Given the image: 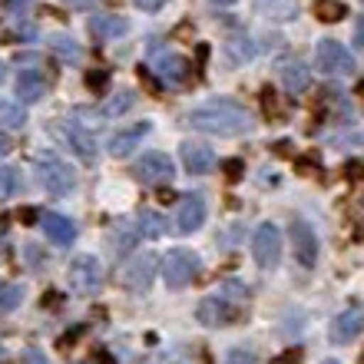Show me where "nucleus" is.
I'll return each instance as SVG.
<instances>
[{
	"label": "nucleus",
	"mask_w": 364,
	"mask_h": 364,
	"mask_svg": "<svg viewBox=\"0 0 364 364\" xmlns=\"http://www.w3.org/2000/svg\"><path fill=\"white\" fill-rule=\"evenodd\" d=\"M186 126L199 129V133H212V136H225V139H232V136L252 133L255 113L245 109L242 103H235V100H209V103L189 109Z\"/></svg>",
	"instance_id": "nucleus-1"
},
{
	"label": "nucleus",
	"mask_w": 364,
	"mask_h": 364,
	"mask_svg": "<svg viewBox=\"0 0 364 364\" xmlns=\"http://www.w3.org/2000/svg\"><path fill=\"white\" fill-rule=\"evenodd\" d=\"M149 63H153V77L163 80L166 87H186L192 80V63L182 57L179 50L163 47V40H149Z\"/></svg>",
	"instance_id": "nucleus-2"
},
{
	"label": "nucleus",
	"mask_w": 364,
	"mask_h": 364,
	"mask_svg": "<svg viewBox=\"0 0 364 364\" xmlns=\"http://www.w3.org/2000/svg\"><path fill=\"white\" fill-rule=\"evenodd\" d=\"M37 176L40 186L50 192V196H70L73 186H77V176L57 153H40L37 156Z\"/></svg>",
	"instance_id": "nucleus-3"
},
{
	"label": "nucleus",
	"mask_w": 364,
	"mask_h": 364,
	"mask_svg": "<svg viewBox=\"0 0 364 364\" xmlns=\"http://www.w3.org/2000/svg\"><path fill=\"white\" fill-rule=\"evenodd\" d=\"M315 70H321L328 77H351L355 73V53L345 43L325 37L315 50Z\"/></svg>",
	"instance_id": "nucleus-4"
},
{
	"label": "nucleus",
	"mask_w": 364,
	"mask_h": 364,
	"mask_svg": "<svg viewBox=\"0 0 364 364\" xmlns=\"http://www.w3.org/2000/svg\"><path fill=\"white\" fill-rule=\"evenodd\" d=\"M50 133L57 136L67 149H73V156H77L80 163L93 166V159H96V136L90 133V129H83L80 123H70V119H57V123L50 126Z\"/></svg>",
	"instance_id": "nucleus-5"
},
{
	"label": "nucleus",
	"mask_w": 364,
	"mask_h": 364,
	"mask_svg": "<svg viewBox=\"0 0 364 364\" xmlns=\"http://www.w3.org/2000/svg\"><path fill=\"white\" fill-rule=\"evenodd\" d=\"M199 275V255L192 249H173V252H166V259H163V278H166V285L169 288H186L192 285V278Z\"/></svg>",
	"instance_id": "nucleus-6"
},
{
	"label": "nucleus",
	"mask_w": 364,
	"mask_h": 364,
	"mask_svg": "<svg viewBox=\"0 0 364 364\" xmlns=\"http://www.w3.org/2000/svg\"><path fill=\"white\" fill-rule=\"evenodd\" d=\"M156 269H159L156 252H136L133 259L123 265V272H119V282H123L126 291H146V288L153 285Z\"/></svg>",
	"instance_id": "nucleus-7"
},
{
	"label": "nucleus",
	"mask_w": 364,
	"mask_h": 364,
	"mask_svg": "<svg viewBox=\"0 0 364 364\" xmlns=\"http://www.w3.org/2000/svg\"><path fill=\"white\" fill-rule=\"evenodd\" d=\"M252 252H255V265L259 269H275L282 259V229L275 222H262L255 235H252Z\"/></svg>",
	"instance_id": "nucleus-8"
},
{
	"label": "nucleus",
	"mask_w": 364,
	"mask_h": 364,
	"mask_svg": "<svg viewBox=\"0 0 364 364\" xmlns=\"http://www.w3.org/2000/svg\"><path fill=\"white\" fill-rule=\"evenodd\" d=\"M70 285L77 295H96L103 285V265L96 255H77L70 262Z\"/></svg>",
	"instance_id": "nucleus-9"
},
{
	"label": "nucleus",
	"mask_w": 364,
	"mask_h": 364,
	"mask_svg": "<svg viewBox=\"0 0 364 364\" xmlns=\"http://www.w3.org/2000/svg\"><path fill=\"white\" fill-rule=\"evenodd\" d=\"M196 318H199L205 328H225V325H232V321H242V308L232 305L229 298L212 295V298H202L199 301Z\"/></svg>",
	"instance_id": "nucleus-10"
},
{
	"label": "nucleus",
	"mask_w": 364,
	"mask_h": 364,
	"mask_svg": "<svg viewBox=\"0 0 364 364\" xmlns=\"http://www.w3.org/2000/svg\"><path fill=\"white\" fill-rule=\"evenodd\" d=\"M176 173L173 159L166 153H146L139 163L133 166V176L139 182H146V186H163V182H169Z\"/></svg>",
	"instance_id": "nucleus-11"
},
{
	"label": "nucleus",
	"mask_w": 364,
	"mask_h": 364,
	"mask_svg": "<svg viewBox=\"0 0 364 364\" xmlns=\"http://www.w3.org/2000/svg\"><path fill=\"white\" fill-rule=\"evenodd\" d=\"M288 239H291V249H295V259L305 265V269H311L318 262V235L315 229L308 225V222L295 219L291 222V229H288Z\"/></svg>",
	"instance_id": "nucleus-12"
},
{
	"label": "nucleus",
	"mask_w": 364,
	"mask_h": 364,
	"mask_svg": "<svg viewBox=\"0 0 364 364\" xmlns=\"http://www.w3.org/2000/svg\"><path fill=\"white\" fill-rule=\"evenodd\" d=\"M202 222H205V199L202 196H182L179 202H176V229L182 232V235H192L196 229H202Z\"/></svg>",
	"instance_id": "nucleus-13"
},
{
	"label": "nucleus",
	"mask_w": 364,
	"mask_h": 364,
	"mask_svg": "<svg viewBox=\"0 0 364 364\" xmlns=\"http://www.w3.org/2000/svg\"><path fill=\"white\" fill-rule=\"evenodd\" d=\"M179 159H182V166H186V173H192V176H205V173H212L215 169V153H212L209 146H202V143H182L179 146Z\"/></svg>",
	"instance_id": "nucleus-14"
},
{
	"label": "nucleus",
	"mask_w": 364,
	"mask_h": 364,
	"mask_svg": "<svg viewBox=\"0 0 364 364\" xmlns=\"http://www.w3.org/2000/svg\"><path fill=\"white\" fill-rule=\"evenodd\" d=\"M364 328V311L358 305H351L348 311H341V315L331 321V341L335 345H351L358 335H361Z\"/></svg>",
	"instance_id": "nucleus-15"
},
{
	"label": "nucleus",
	"mask_w": 364,
	"mask_h": 364,
	"mask_svg": "<svg viewBox=\"0 0 364 364\" xmlns=\"http://www.w3.org/2000/svg\"><path fill=\"white\" fill-rule=\"evenodd\" d=\"M149 133H153V123H133V126H126V129H119V133L109 139V156L126 159V156L133 153L136 146L143 143Z\"/></svg>",
	"instance_id": "nucleus-16"
},
{
	"label": "nucleus",
	"mask_w": 364,
	"mask_h": 364,
	"mask_svg": "<svg viewBox=\"0 0 364 364\" xmlns=\"http://www.w3.org/2000/svg\"><path fill=\"white\" fill-rule=\"evenodd\" d=\"M17 96L20 103H40L47 96V77L37 67H20L17 73Z\"/></svg>",
	"instance_id": "nucleus-17"
},
{
	"label": "nucleus",
	"mask_w": 364,
	"mask_h": 364,
	"mask_svg": "<svg viewBox=\"0 0 364 364\" xmlns=\"http://www.w3.org/2000/svg\"><path fill=\"white\" fill-rule=\"evenodd\" d=\"M40 225H43V232H47V239L53 242V245H73V239H77V225H73V219L60 215V212L40 215Z\"/></svg>",
	"instance_id": "nucleus-18"
},
{
	"label": "nucleus",
	"mask_w": 364,
	"mask_h": 364,
	"mask_svg": "<svg viewBox=\"0 0 364 364\" xmlns=\"http://www.w3.org/2000/svg\"><path fill=\"white\" fill-rule=\"evenodd\" d=\"M278 77H282V87L288 93H305L311 87V70L301 63V60H285L278 63Z\"/></svg>",
	"instance_id": "nucleus-19"
},
{
	"label": "nucleus",
	"mask_w": 364,
	"mask_h": 364,
	"mask_svg": "<svg viewBox=\"0 0 364 364\" xmlns=\"http://www.w3.org/2000/svg\"><path fill=\"white\" fill-rule=\"evenodd\" d=\"M126 30H129V20L119 17V14H96V17H90V33L100 40H119L126 37Z\"/></svg>",
	"instance_id": "nucleus-20"
},
{
	"label": "nucleus",
	"mask_w": 364,
	"mask_h": 364,
	"mask_svg": "<svg viewBox=\"0 0 364 364\" xmlns=\"http://www.w3.org/2000/svg\"><path fill=\"white\" fill-rule=\"evenodd\" d=\"M255 10L275 23H288L298 17V0H255Z\"/></svg>",
	"instance_id": "nucleus-21"
},
{
	"label": "nucleus",
	"mask_w": 364,
	"mask_h": 364,
	"mask_svg": "<svg viewBox=\"0 0 364 364\" xmlns=\"http://www.w3.org/2000/svg\"><path fill=\"white\" fill-rule=\"evenodd\" d=\"M47 47H50V53H57L63 63H80V60H83V47H80L73 37H67V33H50Z\"/></svg>",
	"instance_id": "nucleus-22"
},
{
	"label": "nucleus",
	"mask_w": 364,
	"mask_h": 364,
	"mask_svg": "<svg viewBox=\"0 0 364 364\" xmlns=\"http://www.w3.org/2000/svg\"><path fill=\"white\" fill-rule=\"evenodd\" d=\"M27 123V109L20 100L14 96H0V126H7V129H23Z\"/></svg>",
	"instance_id": "nucleus-23"
},
{
	"label": "nucleus",
	"mask_w": 364,
	"mask_h": 364,
	"mask_svg": "<svg viewBox=\"0 0 364 364\" xmlns=\"http://www.w3.org/2000/svg\"><path fill=\"white\" fill-rule=\"evenodd\" d=\"M133 106H136V93H133V90H119V93L106 96L103 106H100V113L109 116V119H116V116H126Z\"/></svg>",
	"instance_id": "nucleus-24"
},
{
	"label": "nucleus",
	"mask_w": 364,
	"mask_h": 364,
	"mask_svg": "<svg viewBox=\"0 0 364 364\" xmlns=\"http://www.w3.org/2000/svg\"><path fill=\"white\" fill-rule=\"evenodd\" d=\"M259 53V43L249 37H232L229 43H225V57L232 60V63H245V60H252Z\"/></svg>",
	"instance_id": "nucleus-25"
},
{
	"label": "nucleus",
	"mask_w": 364,
	"mask_h": 364,
	"mask_svg": "<svg viewBox=\"0 0 364 364\" xmlns=\"http://www.w3.org/2000/svg\"><path fill=\"white\" fill-rule=\"evenodd\" d=\"M139 232H143L146 239H159V235H166V215L163 212H153V209H143L139 212Z\"/></svg>",
	"instance_id": "nucleus-26"
},
{
	"label": "nucleus",
	"mask_w": 364,
	"mask_h": 364,
	"mask_svg": "<svg viewBox=\"0 0 364 364\" xmlns=\"http://www.w3.org/2000/svg\"><path fill=\"white\" fill-rule=\"evenodd\" d=\"M315 17L321 23H338V20L348 17V7L341 0H315Z\"/></svg>",
	"instance_id": "nucleus-27"
},
{
	"label": "nucleus",
	"mask_w": 364,
	"mask_h": 364,
	"mask_svg": "<svg viewBox=\"0 0 364 364\" xmlns=\"http://www.w3.org/2000/svg\"><path fill=\"white\" fill-rule=\"evenodd\" d=\"M20 189H23V182H20L17 169L0 166V199H14V196H20Z\"/></svg>",
	"instance_id": "nucleus-28"
},
{
	"label": "nucleus",
	"mask_w": 364,
	"mask_h": 364,
	"mask_svg": "<svg viewBox=\"0 0 364 364\" xmlns=\"http://www.w3.org/2000/svg\"><path fill=\"white\" fill-rule=\"evenodd\" d=\"M20 301H23V288L0 278V311H14Z\"/></svg>",
	"instance_id": "nucleus-29"
},
{
	"label": "nucleus",
	"mask_w": 364,
	"mask_h": 364,
	"mask_svg": "<svg viewBox=\"0 0 364 364\" xmlns=\"http://www.w3.org/2000/svg\"><path fill=\"white\" fill-rule=\"evenodd\" d=\"M109 87V70H87V90L90 93H106Z\"/></svg>",
	"instance_id": "nucleus-30"
},
{
	"label": "nucleus",
	"mask_w": 364,
	"mask_h": 364,
	"mask_svg": "<svg viewBox=\"0 0 364 364\" xmlns=\"http://www.w3.org/2000/svg\"><path fill=\"white\" fill-rule=\"evenodd\" d=\"M262 109H265V116H269V119H275L278 116V93L272 87H262Z\"/></svg>",
	"instance_id": "nucleus-31"
},
{
	"label": "nucleus",
	"mask_w": 364,
	"mask_h": 364,
	"mask_svg": "<svg viewBox=\"0 0 364 364\" xmlns=\"http://www.w3.org/2000/svg\"><path fill=\"white\" fill-rule=\"evenodd\" d=\"M225 364H259V358L249 348H235V351H229V361Z\"/></svg>",
	"instance_id": "nucleus-32"
},
{
	"label": "nucleus",
	"mask_w": 364,
	"mask_h": 364,
	"mask_svg": "<svg viewBox=\"0 0 364 364\" xmlns=\"http://www.w3.org/2000/svg\"><path fill=\"white\" fill-rule=\"evenodd\" d=\"M136 239H139V235H136V232H116L113 235V245H116V252H129L136 245Z\"/></svg>",
	"instance_id": "nucleus-33"
},
{
	"label": "nucleus",
	"mask_w": 364,
	"mask_h": 364,
	"mask_svg": "<svg viewBox=\"0 0 364 364\" xmlns=\"http://www.w3.org/2000/svg\"><path fill=\"white\" fill-rule=\"evenodd\" d=\"M83 331H87V328H83V325H77V328H70L67 335H63V338H60V341H57V348H60V351H67V348H70V345H77V341H80V335H83Z\"/></svg>",
	"instance_id": "nucleus-34"
},
{
	"label": "nucleus",
	"mask_w": 364,
	"mask_h": 364,
	"mask_svg": "<svg viewBox=\"0 0 364 364\" xmlns=\"http://www.w3.org/2000/svg\"><path fill=\"white\" fill-rule=\"evenodd\" d=\"M40 305L47 308V311H60V305H63V295H60V291H47V295L40 298Z\"/></svg>",
	"instance_id": "nucleus-35"
},
{
	"label": "nucleus",
	"mask_w": 364,
	"mask_h": 364,
	"mask_svg": "<svg viewBox=\"0 0 364 364\" xmlns=\"http://www.w3.org/2000/svg\"><path fill=\"white\" fill-rule=\"evenodd\" d=\"M20 364H50V361H47V355H43L40 348H27V351H23V361H20Z\"/></svg>",
	"instance_id": "nucleus-36"
},
{
	"label": "nucleus",
	"mask_w": 364,
	"mask_h": 364,
	"mask_svg": "<svg viewBox=\"0 0 364 364\" xmlns=\"http://www.w3.org/2000/svg\"><path fill=\"white\" fill-rule=\"evenodd\" d=\"M242 173H245V163H242V159H229V163H225V176H229L232 182L242 179Z\"/></svg>",
	"instance_id": "nucleus-37"
},
{
	"label": "nucleus",
	"mask_w": 364,
	"mask_h": 364,
	"mask_svg": "<svg viewBox=\"0 0 364 364\" xmlns=\"http://www.w3.org/2000/svg\"><path fill=\"white\" fill-rule=\"evenodd\" d=\"M136 73H139V80H143V87H146V90H153V93H159V80H156L153 73H149V70L139 67Z\"/></svg>",
	"instance_id": "nucleus-38"
},
{
	"label": "nucleus",
	"mask_w": 364,
	"mask_h": 364,
	"mask_svg": "<svg viewBox=\"0 0 364 364\" xmlns=\"http://www.w3.org/2000/svg\"><path fill=\"white\" fill-rule=\"evenodd\" d=\"M133 4H136L139 10H146V14H153V10H163L169 0H133Z\"/></svg>",
	"instance_id": "nucleus-39"
},
{
	"label": "nucleus",
	"mask_w": 364,
	"mask_h": 364,
	"mask_svg": "<svg viewBox=\"0 0 364 364\" xmlns=\"http://www.w3.org/2000/svg\"><path fill=\"white\" fill-rule=\"evenodd\" d=\"M27 262H30V269H40L43 265V255H40V245H27Z\"/></svg>",
	"instance_id": "nucleus-40"
},
{
	"label": "nucleus",
	"mask_w": 364,
	"mask_h": 364,
	"mask_svg": "<svg viewBox=\"0 0 364 364\" xmlns=\"http://www.w3.org/2000/svg\"><path fill=\"white\" fill-rule=\"evenodd\" d=\"M7 7H10V14H20V17H23V14L33 7V0H7Z\"/></svg>",
	"instance_id": "nucleus-41"
},
{
	"label": "nucleus",
	"mask_w": 364,
	"mask_h": 364,
	"mask_svg": "<svg viewBox=\"0 0 364 364\" xmlns=\"http://www.w3.org/2000/svg\"><path fill=\"white\" fill-rule=\"evenodd\" d=\"M23 225H33V222H40V212L37 209H20V215H17Z\"/></svg>",
	"instance_id": "nucleus-42"
},
{
	"label": "nucleus",
	"mask_w": 364,
	"mask_h": 364,
	"mask_svg": "<svg viewBox=\"0 0 364 364\" xmlns=\"http://www.w3.org/2000/svg\"><path fill=\"white\" fill-rule=\"evenodd\" d=\"M298 358H301V351H298V348H291V351H285V355L278 358L275 364H298Z\"/></svg>",
	"instance_id": "nucleus-43"
},
{
	"label": "nucleus",
	"mask_w": 364,
	"mask_h": 364,
	"mask_svg": "<svg viewBox=\"0 0 364 364\" xmlns=\"http://www.w3.org/2000/svg\"><path fill=\"white\" fill-rule=\"evenodd\" d=\"M10 149H14V139H10V136L4 133V129H0V159H4V156H7Z\"/></svg>",
	"instance_id": "nucleus-44"
},
{
	"label": "nucleus",
	"mask_w": 364,
	"mask_h": 364,
	"mask_svg": "<svg viewBox=\"0 0 364 364\" xmlns=\"http://www.w3.org/2000/svg\"><path fill=\"white\" fill-rule=\"evenodd\" d=\"M93 361L96 364H116V358L109 351H93Z\"/></svg>",
	"instance_id": "nucleus-45"
},
{
	"label": "nucleus",
	"mask_w": 364,
	"mask_h": 364,
	"mask_svg": "<svg viewBox=\"0 0 364 364\" xmlns=\"http://www.w3.org/2000/svg\"><path fill=\"white\" fill-rule=\"evenodd\" d=\"M196 60L205 67V60H209V47H205V43H199V47H196Z\"/></svg>",
	"instance_id": "nucleus-46"
},
{
	"label": "nucleus",
	"mask_w": 364,
	"mask_h": 364,
	"mask_svg": "<svg viewBox=\"0 0 364 364\" xmlns=\"http://www.w3.org/2000/svg\"><path fill=\"white\" fill-rule=\"evenodd\" d=\"M159 199L163 202H179V196H176L173 189H159Z\"/></svg>",
	"instance_id": "nucleus-47"
},
{
	"label": "nucleus",
	"mask_w": 364,
	"mask_h": 364,
	"mask_svg": "<svg viewBox=\"0 0 364 364\" xmlns=\"http://www.w3.org/2000/svg\"><path fill=\"white\" fill-rule=\"evenodd\" d=\"M348 179H358V173H361V163H348Z\"/></svg>",
	"instance_id": "nucleus-48"
},
{
	"label": "nucleus",
	"mask_w": 364,
	"mask_h": 364,
	"mask_svg": "<svg viewBox=\"0 0 364 364\" xmlns=\"http://www.w3.org/2000/svg\"><path fill=\"white\" fill-rule=\"evenodd\" d=\"M67 4H73V7H93L96 0H67Z\"/></svg>",
	"instance_id": "nucleus-49"
},
{
	"label": "nucleus",
	"mask_w": 364,
	"mask_h": 364,
	"mask_svg": "<svg viewBox=\"0 0 364 364\" xmlns=\"http://www.w3.org/2000/svg\"><path fill=\"white\" fill-rule=\"evenodd\" d=\"M272 149H275V153H278V156H285V153H288V149H291V146H288V143H275V146H272Z\"/></svg>",
	"instance_id": "nucleus-50"
},
{
	"label": "nucleus",
	"mask_w": 364,
	"mask_h": 364,
	"mask_svg": "<svg viewBox=\"0 0 364 364\" xmlns=\"http://www.w3.org/2000/svg\"><path fill=\"white\" fill-rule=\"evenodd\" d=\"M7 259V245H4V235H0V262Z\"/></svg>",
	"instance_id": "nucleus-51"
},
{
	"label": "nucleus",
	"mask_w": 364,
	"mask_h": 364,
	"mask_svg": "<svg viewBox=\"0 0 364 364\" xmlns=\"http://www.w3.org/2000/svg\"><path fill=\"white\" fill-rule=\"evenodd\" d=\"M212 4H219V7H229V4H235V0H212Z\"/></svg>",
	"instance_id": "nucleus-52"
},
{
	"label": "nucleus",
	"mask_w": 364,
	"mask_h": 364,
	"mask_svg": "<svg viewBox=\"0 0 364 364\" xmlns=\"http://www.w3.org/2000/svg\"><path fill=\"white\" fill-rule=\"evenodd\" d=\"M4 80H7V67H4V63H0V83H4Z\"/></svg>",
	"instance_id": "nucleus-53"
},
{
	"label": "nucleus",
	"mask_w": 364,
	"mask_h": 364,
	"mask_svg": "<svg viewBox=\"0 0 364 364\" xmlns=\"http://www.w3.org/2000/svg\"><path fill=\"white\" fill-rule=\"evenodd\" d=\"M321 364H341V361H321Z\"/></svg>",
	"instance_id": "nucleus-54"
},
{
	"label": "nucleus",
	"mask_w": 364,
	"mask_h": 364,
	"mask_svg": "<svg viewBox=\"0 0 364 364\" xmlns=\"http://www.w3.org/2000/svg\"><path fill=\"white\" fill-rule=\"evenodd\" d=\"M0 355H4V348H0Z\"/></svg>",
	"instance_id": "nucleus-55"
}]
</instances>
